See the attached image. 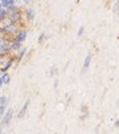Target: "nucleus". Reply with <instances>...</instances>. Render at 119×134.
Here are the masks:
<instances>
[{
    "label": "nucleus",
    "mask_w": 119,
    "mask_h": 134,
    "mask_svg": "<svg viewBox=\"0 0 119 134\" xmlns=\"http://www.w3.org/2000/svg\"><path fill=\"white\" fill-rule=\"evenodd\" d=\"M3 8H4V7H3V4H2V3H0V9H3Z\"/></svg>",
    "instance_id": "nucleus-25"
},
{
    "label": "nucleus",
    "mask_w": 119,
    "mask_h": 134,
    "mask_svg": "<svg viewBox=\"0 0 119 134\" xmlns=\"http://www.w3.org/2000/svg\"><path fill=\"white\" fill-rule=\"evenodd\" d=\"M27 36H28V31L25 29V28H20L19 31H17V33L15 35V37H13V40L15 41H19V43H24L25 41V39H27Z\"/></svg>",
    "instance_id": "nucleus-2"
},
{
    "label": "nucleus",
    "mask_w": 119,
    "mask_h": 134,
    "mask_svg": "<svg viewBox=\"0 0 119 134\" xmlns=\"http://www.w3.org/2000/svg\"><path fill=\"white\" fill-rule=\"evenodd\" d=\"M12 24H13V23H12V20L7 16V17H4V19H2V20H0V29H2L3 32H5V31H7Z\"/></svg>",
    "instance_id": "nucleus-4"
},
{
    "label": "nucleus",
    "mask_w": 119,
    "mask_h": 134,
    "mask_svg": "<svg viewBox=\"0 0 119 134\" xmlns=\"http://www.w3.org/2000/svg\"><path fill=\"white\" fill-rule=\"evenodd\" d=\"M21 48H23V45H21V43H19V41L12 40V41L9 43V49H11V52H19Z\"/></svg>",
    "instance_id": "nucleus-8"
},
{
    "label": "nucleus",
    "mask_w": 119,
    "mask_h": 134,
    "mask_svg": "<svg viewBox=\"0 0 119 134\" xmlns=\"http://www.w3.org/2000/svg\"><path fill=\"white\" fill-rule=\"evenodd\" d=\"M115 126H116V127H119V121H116V122H115Z\"/></svg>",
    "instance_id": "nucleus-23"
},
{
    "label": "nucleus",
    "mask_w": 119,
    "mask_h": 134,
    "mask_svg": "<svg viewBox=\"0 0 119 134\" xmlns=\"http://www.w3.org/2000/svg\"><path fill=\"white\" fill-rule=\"evenodd\" d=\"M12 116H13V110H12V109H7V111L4 113V116L2 117V125H3V126H7V125L11 122Z\"/></svg>",
    "instance_id": "nucleus-3"
},
{
    "label": "nucleus",
    "mask_w": 119,
    "mask_h": 134,
    "mask_svg": "<svg viewBox=\"0 0 119 134\" xmlns=\"http://www.w3.org/2000/svg\"><path fill=\"white\" fill-rule=\"evenodd\" d=\"M34 9H32V8H27L25 11H24V17H25V20L27 21H33L34 20Z\"/></svg>",
    "instance_id": "nucleus-5"
},
{
    "label": "nucleus",
    "mask_w": 119,
    "mask_h": 134,
    "mask_svg": "<svg viewBox=\"0 0 119 134\" xmlns=\"http://www.w3.org/2000/svg\"><path fill=\"white\" fill-rule=\"evenodd\" d=\"M45 40H46V35L45 33H41V35L38 36V44H44Z\"/></svg>",
    "instance_id": "nucleus-12"
},
{
    "label": "nucleus",
    "mask_w": 119,
    "mask_h": 134,
    "mask_svg": "<svg viewBox=\"0 0 119 134\" xmlns=\"http://www.w3.org/2000/svg\"><path fill=\"white\" fill-rule=\"evenodd\" d=\"M16 61V57L12 54H0V72L5 73Z\"/></svg>",
    "instance_id": "nucleus-1"
},
{
    "label": "nucleus",
    "mask_w": 119,
    "mask_h": 134,
    "mask_svg": "<svg viewBox=\"0 0 119 134\" xmlns=\"http://www.w3.org/2000/svg\"><path fill=\"white\" fill-rule=\"evenodd\" d=\"M91 59H93V56H91L90 53L85 57V60H84V65H82V73H85V72L89 69V66H90V64H91Z\"/></svg>",
    "instance_id": "nucleus-7"
},
{
    "label": "nucleus",
    "mask_w": 119,
    "mask_h": 134,
    "mask_svg": "<svg viewBox=\"0 0 119 134\" xmlns=\"http://www.w3.org/2000/svg\"><path fill=\"white\" fill-rule=\"evenodd\" d=\"M84 32H85V27H81V28L78 29V33H77V35H78L79 37H81V36L84 35Z\"/></svg>",
    "instance_id": "nucleus-17"
},
{
    "label": "nucleus",
    "mask_w": 119,
    "mask_h": 134,
    "mask_svg": "<svg viewBox=\"0 0 119 134\" xmlns=\"http://www.w3.org/2000/svg\"><path fill=\"white\" fill-rule=\"evenodd\" d=\"M0 3L3 4L4 8H9V7L16 5V0H0Z\"/></svg>",
    "instance_id": "nucleus-9"
},
{
    "label": "nucleus",
    "mask_w": 119,
    "mask_h": 134,
    "mask_svg": "<svg viewBox=\"0 0 119 134\" xmlns=\"http://www.w3.org/2000/svg\"><path fill=\"white\" fill-rule=\"evenodd\" d=\"M0 86H3V80H2V76H0Z\"/></svg>",
    "instance_id": "nucleus-22"
},
{
    "label": "nucleus",
    "mask_w": 119,
    "mask_h": 134,
    "mask_svg": "<svg viewBox=\"0 0 119 134\" xmlns=\"http://www.w3.org/2000/svg\"><path fill=\"white\" fill-rule=\"evenodd\" d=\"M7 104H8V97L2 96V97H0V105H7Z\"/></svg>",
    "instance_id": "nucleus-15"
},
{
    "label": "nucleus",
    "mask_w": 119,
    "mask_h": 134,
    "mask_svg": "<svg viewBox=\"0 0 119 134\" xmlns=\"http://www.w3.org/2000/svg\"><path fill=\"white\" fill-rule=\"evenodd\" d=\"M57 86H58V80L56 79V80H54V88H57Z\"/></svg>",
    "instance_id": "nucleus-19"
},
{
    "label": "nucleus",
    "mask_w": 119,
    "mask_h": 134,
    "mask_svg": "<svg viewBox=\"0 0 119 134\" xmlns=\"http://www.w3.org/2000/svg\"><path fill=\"white\" fill-rule=\"evenodd\" d=\"M29 102H31L29 100L24 102V105H23L21 110H20V111L17 113V118H24V117H25V114H27V110H28V106H29Z\"/></svg>",
    "instance_id": "nucleus-6"
},
{
    "label": "nucleus",
    "mask_w": 119,
    "mask_h": 134,
    "mask_svg": "<svg viewBox=\"0 0 119 134\" xmlns=\"http://www.w3.org/2000/svg\"><path fill=\"white\" fill-rule=\"evenodd\" d=\"M49 74H50V76H56V74H57V68H56V66H52Z\"/></svg>",
    "instance_id": "nucleus-16"
},
{
    "label": "nucleus",
    "mask_w": 119,
    "mask_h": 134,
    "mask_svg": "<svg viewBox=\"0 0 119 134\" xmlns=\"http://www.w3.org/2000/svg\"><path fill=\"white\" fill-rule=\"evenodd\" d=\"M3 36H4V32H3L2 29H0V39H2V37H3Z\"/></svg>",
    "instance_id": "nucleus-20"
},
{
    "label": "nucleus",
    "mask_w": 119,
    "mask_h": 134,
    "mask_svg": "<svg viewBox=\"0 0 119 134\" xmlns=\"http://www.w3.org/2000/svg\"><path fill=\"white\" fill-rule=\"evenodd\" d=\"M114 11L116 12V11H119V0H116L115 2V5H114Z\"/></svg>",
    "instance_id": "nucleus-18"
},
{
    "label": "nucleus",
    "mask_w": 119,
    "mask_h": 134,
    "mask_svg": "<svg viewBox=\"0 0 119 134\" xmlns=\"http://www.w3.org/2000/svg\"><path fill=\"white\" fill-rule=\"evenodd\" d=\"M5 111H7V105H0V118L4 116Z\"/></svg>",
    "instance_id": "nucleus-14"
},
{
    "label": "nucleus",
    "mask_w": 119,
    "mask_h": 134,
    "mask_svg": "<svg viewBox=\"0 0 119 134\" xmlns=\"http://www.w3.org/2000/svg\"><path fill=\"white\" fill-rule=\"evenodd\" d=\"M25 52H27V48H21V49H20V51L17 52V57H16V61H15V63H19V61H21V59L24 57Z\"/></svg>",
    "instance_id": "nucleus-10"
},
{
    "label": "nucleus",
    "mask_w": 119,
    "mask_h": 134,
    "mask_svg": "<svg viewBox=\"0 0 119 134\" xmlns=\"http://www.w3.org/2000/svg\"><path fill=\"white\" fill-rule=\"evenodd\" d=\"M24 2H25V3L28 4V3H31V2H32V0H24Z\"/></svg>",
    "instance_id": "nucleus-24"
},
{
    "label": "nucleus",
    "mask_w": 119,
    "mask_h": 134,
    "mask_svg": "<svg viewBox=\"0 0 119 134\" xmlns=\"http://www.w3.org/2000/svg\"><path fill=\"white\" fill-rule=\"evenodd\" d=\"M0 134H3L2 133V118H0Z\"/></svg>",
    "instance_id": "nucleus-21"
},
{
    "label": "nucleus",
    "mask_w": 119,
    "mask_h": 134,
    "mask_svg": "<svg viewBox=\"0 0 119 134\" xmlns=\"http://www.w3.org/2000/svg\"><path fill=\"white\" fill-rule=\"evenodd\" d=\"M2 80H3V85H8L11 82V76L5 72V73L2 74Z\"/></svg>",
    "instance_id": "nucleus-11"
},
{
    "label": "nucleus",
    "mask_w": 119,
    "mask_h": 134,
    "mask_svg": "<svg viewBox=\"0 0 119 134\" xmlns=\"http://www.w3.org/2000/svg\"><path fill=\"white\" fill-rule=\"evenodd\" d=\"M7 16H8V12H7L5 8L0 9V20H2V19H4V17H7Z\"/></svg>",
    "instance_id": "nucleus-13"
}]
</instances>
